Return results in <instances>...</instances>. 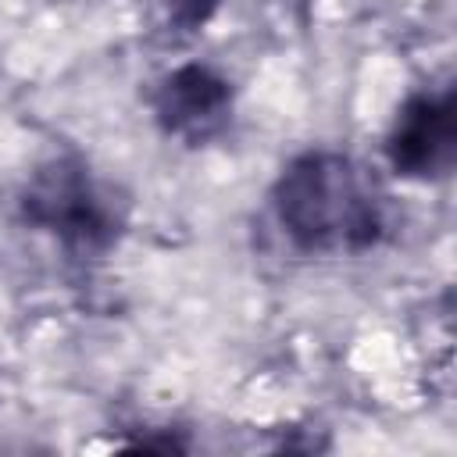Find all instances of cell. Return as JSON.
I'll return each mask as SVG.
<instances>
[{"label":"cell","mask_w":457,"mask_h":457,"mask_svg":"<svg viewBox=\"0 0 457 457\" xmlns=\"http://www.w3.org/2000/svg\"><path fill=\"white\" fill-rule=\"evenodd\" d=\"M271 211L303 253H361L389 232V207L371 171L339 150L293 157L271 186Z\"/></svg>","instance_id":"6da1fadb"},{"label":"cell","mask_w":457,"mask_h":457,"mask_svg":"<svg viewBox=\"0 0 457 457\" xmlns=\"http://www.w3.org/2000/svg\"><path fill=\"white\" fill-rule=\"evenodd\" d=\"M18 211L25 225L46 232L71 257L107 253L125 225V207L104 182L93 179L79 154H57L43 161L25 179Z\"/></svg>","instance_id":"7a4b0ae2"},{"label":"cell","mask_w":457,"mask_h":457,"mask_svg":"<svg viewBox=\"0 0 457 457\" xmlns=\"http://www.w3.org/2000/svg\"><path fill=\"white\" fill-rule=\"evenodd\" d=\"M232 82L207 64L171 68L154 89V118L168 139L186 146H207L232 121Z\"/></svg>","instance_id":"3957f363"},{"label":"cell","mask_w":457,"mask_h":457,"mask_svg":"<svg viewBox=\"0 0 457 457\" xmlns=\"http://www.w3.org/2000/svg\"><path fill=\"white\" fill-rule=\"evenodd\" d=\"M457 157V100L453 93H414L393 118L386 161L403 179H443Z\"/></svg>","instance_id":"277c9868"},{"label":"cell","mask_w":457,"mask_h":457,"mask_svg":"<svg viewBox=\"0 0 457 457\" xmlns=\"http://www.w3.org/2000/svg\"><path fill=\"white\" fill-rule=\"evenodd\" d=\"M161 4L168 11L171 25H179L182 32H196V29H204L214 18L221 0H161Z\"/></svg>","instance_id":"5b68a950"}]
</instances>
